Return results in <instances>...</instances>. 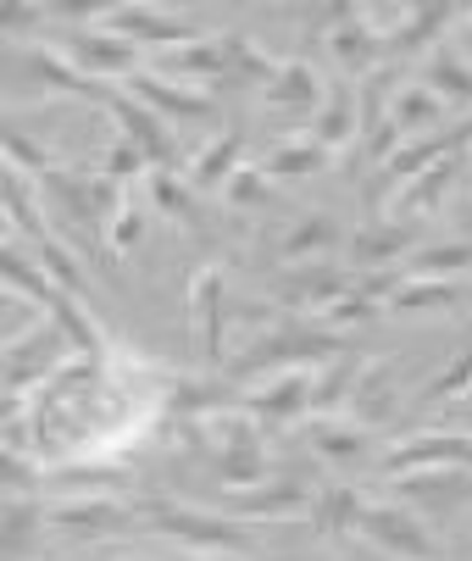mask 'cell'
I'll use <instances>...</instances> for the list:
<instances>
[{
    "instance_id": "26",
    "label": "cell",
    "mask_w": 472,
    "mask_h": 561,
    "mask_svg": "<svg viewBox=\"0 0 472 561\" xmlns=\"http://www.w3.org/2000/svg\"><path fill=\"white\" fill-rule=\"evenodd\" d=\"M423 84L439 95V101H461L472 106V61L461 50V39H439L423 61Z\"/></svg>"
},
{
    "instance_id": "29",
    "label": "cell",
    "mask_w": 472,
    "mask_h": 561,
    "mask_svg": "<svg viewBox=\"0 0 472 561\" xmlns=\"http://www.w3.org/2000/svg\"><path fill=\"white\" fill-rule=\"evenodd\" d=\"M306 434H311V450H318L329 467H356L367 456V445H372V434L356 428L350 417H311Z\"/></svg>"
},
{
    "instance_id": "5",
    "label": "cell",
    "mask_w": 472,
    "mask_h": 561,
    "mask_svg": "<svg viewBox=\"0 0 472 561\" xmlns=\"http://www.w3.org/2000/svg\"><path fill=\"white\" fill-rule=\"evenodd\" d=\"M329 78L311 67L306 56H289L278 72H273V84L262 90V117L273 123V134L278 139H289V134H306L311 128V117L323 112V101H329Z\"/></svg>"
},
{
    "instance_id": "30",
    "label": "cell",
    "mask_w": 472,
    "mask_h": 561,
    "mask_svg": "<svg viewBox=\"0 0 472 561\" xmlns=\"http://www.w3.org/2000/svg\"><path fill=\"white\" fill-rule=\"evenodd\" d=\"M28 251H34V262H39V273L56 284V289H67L72 300H84L90 306V278H84V262H78L67 245H61V239L45 228L39 239H28Z\"/></svg>"
},
{
    "instance_id": "22",
    "label": "cell",
    "mask_w": 472,
    "mask_h": 561,
    "mask_svg": "<svg viewBox=\"0 0 472 561\" xmlns=\"http://www.w3.org/2000/svg\"><path fill=\"white\" fill-rule=\"evenodd\" d=\"M395 412H401V389H395V367L389 362H367L361 367V378H356V394H350V407H345V417L356 423V428H389L395 423Z\"/></svg>"
},
{
    "instance_id": "18",
    "label": "cell",
    "mask_w": 472,
    "mask_h": 561,
    "mask_svg": "<svg viewBox=\"0 0 472 561\" xmlns=\"http://www.w3.org/2000/svg\"><path fill=\"white\" fill-rule=\"evenodd\" d=\"M339 239H345V228H339V217L334 211H306V217H289L278 233H273V262L278 267H306V262H329L334 251H339Z\"/></svg>"
},
{
    "instance_id": "23",
    "label": "cell",
    "mask_w": 472,
    "mask_h": 561,
    "mask_svg": "<svg viewBox=\"0 0 472 561\" xmlns=\"http://www.w3.org/2000/svg\"><path fill=\"white\" fill-rule=\"evenodd\" d=\"M339 162L329 145H318L311 134H289V139H273V150L262 156V173L278 179V184H295V179H318Z\"/></svg>"
},
{
    "instance_id": "21",
    "label": "cell",
    "mask_w": 472,
    "mask_h": 561,
    "mask_svg": "<svg viewBox=\"0 0 472 561\" xmlns=\"http://www.w3.org/2000/svg\"><path fill=\"white\" fill-rule=\"evenodd\" d=\"M128 95L145 101L156 117H168L173 128L179 123H211V95L206 90H189V84H173V78L156 72V67H145V72L128 78Z\"/></svg>"
},
{
    "instance_id": "43",
    "label": "cell",
    "mask_w": 472,
    "mask_h": 561,
    "mask_svg": "<svg viewBox=\"0 0 472 561\" xmlns=\"http://www.w3.org/2000/svg\"><path fill=\"white\" fill-rule=\"evenodd\" d=\"M383 306L378 300H367V295H345V300H334L323 317H311V323H323V329H334V334H345V329H356V323H372V317H378Z\"/></svg>"
},
{
    "instance_id": "10",
    "label": "cell",
    "mask_w": 472,
    "mask_h": 561,
    "mask_svg": "<svg viewBox=\"0 0 472 561\" xmlns=\"http://www.w3.org/2000/svg\"><path fill=\"white\" fill-rule=\"evenodd\" d=\"M128 523H139V506H123L117 495H56L45 501V528L67 539H112Z\"/></svg>"
},
{
    "instance_id": "35",
    "label": "cell",
    "mask_w": 472,
    "mask_h": 561,
    "mask_svg": "<svg viewBox=\"0 0 472 561\" xmlns=\"http://www.w3.org/2000/svg\"><path fill=\"white\" fill-rule=\"evenodd\" d=\"M150 201L162 206L179 228H200V190L184 173H150Z\"/></svg>"
},
{
    "instance_id": "41",
    "label": "cell",
    "mask_w": 472,
    "mask_h": 561,
    "mask_svg": "<svg viewBox=\"0 0 472 561\" xmlns=\"http://www.w3.org/2000/svg\"><path fill=\"white\" fill-rule=\"evenodd\" d=\"M45 528V501L39 495H7V545H12V561L23 550V539Z\"/></svg>"
},
{
    "instance_id": "40",
    "label": "cell",
    "mask_w": 472,
    "mask_h": 561,
    "mask_svg": "<svg viewBox=\"0 0 472 561\" xmlns=\"http://www.w3.org/2000/svg\"><path fill=\"white\" fill-rule=\"evenodd\" d=\"M139 233H145L139 195H134V190H123V201H117V211H112V222H106V245L123 256V251H134V245H139Z\"/></svg>"
},
{
    "instance_id": "17",
    "label": "cell",
    "mask_w": 472,
    "mask_h": 561,
    "mask_svg": "<svg viewBox=\"0 0 472 561\" xmlns=\"http://www.w3.org/2000/svg\"><path fill=\"white\" fill-rule=\"evenodd\" d=\"M428 467H472V434L439 428V434H412L401 445H389L378 456L383 478H406V472H428Z\"/></svg>"
},
{
    "instance_id": "38",
    "label": "cell",
    "mask_w": 472,
    "mask_h": 561,
    "mask_svg": "<svg viewBox=\"0 0 472 561\" xmlns=\"http://www.w3.org/2000/svg\"><path fill=\"white\" fill-rule=\"evenodd\" d=\"M7 173H23V179L34 173V179L45 184L50 173H61V162H56V156H50L39 139H28V134L12 123V128H7Z\"/></svg>"
},
{
    "instance_id": "1",
    "label": "cell",
    "mask_w": 472,
    "mask_h": 561,
    "mask_svg": "<svg viewBox=\"0 0 472 561\" xmlns=\"http://www.w3.org/2000/svg\"><path fill=\"white\" fill-rule=\"evenodd\" d=\"M339 356H350L345 334L311 323V317H284V323H273V329H256L240 351L228 356L222 383L240 389V383L267 378V373L278 378V373H295V367H329V362H339Z\"/></svg>"
},
{
    "instance_id": "7",
    "label": "cell",
    "mask_w": 472,
    "mask_h": 561,
    "mask_svg": "<svg viewBox=\"0 0 472 561\" xmlns=\"http://www.w3.org/2000/svg\"><path fill=\"white\" fill-rule=\"evenodd\" d=\"M350 289H356V273L350 267H339V262H306V267H273L267 300L278 311H295V317H323Z\"/></svg>"
},
{
    "instance_id": "47",
    "label": "cell",
    "mask_w": 472,
    "mask_h": 561,
    "mask_svg": "<svg viewBox=\"0 0 472 561\" xmlns=\"http://www.w3.org/2000/svg\"><path fill=\"white\" fill-rule=\"evenodd\" d=\"M189 561H245V556H189Z\"/></svg>"
},
{
    "instance_id": "48",
    "label": "cell",
    "mask_w": 472,
    "mask_h": 561,
    "mask_svg": "<svg viewBox=\"0 0 472 561\" xmlns=\"http://www.w3.org/2000/svg\"><path fill=\"white\" fill-rule=\"evenodd\" d=\"M278 561H300V556H278Z\"/></svg>"
},
{
    "instance_id": "45",
    "label": "cell",
    "mask_w": 472,
    "mask_h": 561,
    "mask_svg": "<svg viewBox=\"0 0 472 561\" xmlns=\"http://www.w3.org/2000/svg\"><path fill=\"white\" fill-rule=\"evenodd\" d=\"M39 18H45L39 7H7V12H0V28H7V39L18 45V34L23 28H39Z\"/></svg>"
},
{
    "instance_id": "33",
    "label": "cell",
    "mask_w": 472,
    "mask_h": 561,
    "mask_svg": "<svg viewBox=\"0 0 472 561\" xmlns=\"http://www.w3.org/2000/svg\"><path fill=\"white\" fill-rule=\"evenodd\" d=\"M361 512H367V495H361L356 484H329V490H318L311 523H318V534L345 539V534H356V528H361Z\"/></svg>"
},
{
    "instance_id": "27",
    "label": "cell",
    "mask_w": 472,
    "mask_h": 561,
    "mask_svg": "<svg viewBox=\"0 0 472 561\" xmlns=\"http://www.w3.org/2000/svg\"><path fill=\"white\" fill-rule=\"evenodd\" d=\"M472 300V278H412L389 311L395 317H423V311H461Z\"/></svg>"
},
{
    "instance_id": "39",
    "label": "cell",
    "mask_w": 472,
    "mask_h": 561,
    "mask_svg": "<svg viewBox=\"0 0 472 561\" xmlns=\"http://www.w3.org/2000/svg\"><path fill=\"white\" fill-rule=\"evenodd\" d=\"M101 173H106L112 184L134 190V179H139V173H156V162H150V156H145L134 139H123V134H117V139L106 145V156H101Z\"/></svg>"
},
{
    "instance_id": "14",
    "label": "cell",
    "mask_w": 472,
    "mask_h": 561,
    "mask_svg": "<svg viewBox=\"0 0 472 561\" xmlns=\"http://www.w3.org/2000/svg\"><path fill=\"white\" fill-rule=\"evenodd\" d=\"M423 251V233L417 222H395V217H378V222H361L350 239H345V267L350 273H378V267H401Z\"/></svg>"
},
{
    "instance_id": "44",
    "label": "cell",
    "mask_w": 472,
    "mask_h": 561,
    "mask_svg": "<svg viewBox=\"0 0 472 561\" xmlns=\"http://www.w3.org/2000/svg\"><path fill=\"white\" fill-rule=\"evenodd\" d=\"M222 201H228V206H262V201H267V173H262V168H240V173L228 179Z\"/></svg>"
},
{
    "instance_id": "9",
    "label": "cell",
    "mask_w": 472,
    "mask_h": 561,
    "mask_svg": "<svg viewBox=\"0 0 472 561\" xmlns=\"http://www.w3.org/2000/svg\"><path fill=\"white\" fill-rule=\"evenodd\" d=\"M311 23L323 28V50H329V61L345 72V84H350L356 72L372 78V72L383 67V39L361 23V7H329V12H318Z\"/></svg>"
},
{
    "instance_id": "20",
    "label": "cell",
    "mask_w": 472,
    "mask_h": 561,
    "mask_svg": "<svg viewBox=\"0 0 472 561\" xmlns=\"http://www.w3.org/2000/svg\"><path fill=\"white\" fill-rule=\"evenodd\" d=\"M461 173H467V156H450V162H434L428 173L406 179L395 195L383 201V206H389V217H395V222H428V217L450 201V190L461 184Z\"/></svg>"
},
{
    "instance_id": "6",
    "label": "cell",
    "mask_w": 472,
    "mask_h": 561,
    "mask_svg": "<svg viewBox=\"0 0 472 561\" xmlns=\"http://www.w3.org/2000/svg\"><path fill=\"white\" fill-rule=\"evenodd\" d=\"M228 267L222 262H206L195 267L189 278V329H195V362L206 367V378L228 367V351H222V334H228Z\"/></svg>"
},
{
    "instance_id": "12",
    "label": "cell",
    "mask_w": 472,
    "mask_h": 561,
    "mask_svg": "<svg viewBox=\"0 0 472 561\" xmlns=\"http://www.w3.org/2000/svg\"><path fill=\"white\" fill-rule=\"evenodd\" d=\"M318 495H311L300 478H262L251 490H222V512L240 517V523H295V517H311Z\"/></svg>"
},
{
    "instance_id": "32",
    "label": "cell",
    "mask_w": 472,
    "mask_h": 561,
    "mask_svg": "<svg viewBox=\"0 0 472 561\" xmlns=\"http://www.w3.org/2000/svg\"><path fill=\"white\" fill-rule=\"evenodd\" d=\"M461 12L456 7H412V18H406V28L389 39V61H406V56H417V50H428V45H439L445 39V28L456 23Z\"/></svg>"
},
{
    "instance_id": "2",
    "label": "cell",
    "mask_w": 472,
    "mask_h": 561,
    "mask_svg": "<svg viewBox=\"0 0 472 561\" xmlns=\"http://www.w3.org/2000/svg\"><path fill=\"white\" fill-rule=\"evenodd\" d=\"M7 90H12V106L45 101V95H78V101L106 106L112 95V84H95L90 72H78L61 45H34V39L7 45Z\"/></svg>"
},
{
    "instance_id": "28",
    "label": "cell",
    "mask_w": 472,
    "mask_h": 561,
    "mask_svg": "<svg viewBox=\"0 0 472 561\" xmlns=\"http://www.w3.org/2000/svg\"><path fill=\"white\" fill-rule=\"evenodd\" d=\"M401 495V506H434V512H450L461 495H467V478L456 467H428V472H406V478H389Z\"/></svg>"
},
{
    "instance_id": "42",
    "label": "cell",
    "mask_w": 472,
    "mask_h": 561,
    "mask_svg": "<svg viewBox=\"0 0 472 561\" xmlns=\"http://www.w3.org/2000/svg\"><path fill=\"white\" fill-rule=\"evenodd\" d=\"M461 394H472V345H461L450 356V367L439 378H428V389H423V400H461Z\"/></svg>"
},
{
    "instance_id": "8",
    "label": "cell",
    "mask_w": 472,
    "mask_h": 561,
    "mask_svg": "<svg viewBox=\"0 0 472 561\" xmlns=\"http://www.w3.org/2000/svg\"><path fill=\"white\" fill-rule=\"evenodd\" d=\"M356 539H361V545H372L383 561H439V539L428 534V523H423L412 506L367 501Z\"/></svg>"
},
{
    "instance_id": "36",
    "label": "cell",
    "mask_w": 472,
    "mask_h": 561,
    "mask_svg": "<svg viewBox=\"0 0 472 561\" xmlns=\"http://www.w3.org/2000/svg\"><path fill=\"white\" fill-rule=\"evenodd\" d=\"M472 267V239H439V245H423L406 273L412 278H461Z\"/></svg>"
},
{
    "instance_id": "31",
    "label": "cell",
    "mask_w": 472,
    "mask_h": 561,
    "mask_svg": "<svg viewBox=\"0 0 472 561\" xmlns=\"http://www.w3.org/2000/svg\"><path fill=\"white\" fill-rule=\"evenodd\" d=\"M361 356H339L329 367H318V389H311V417H345L350 407V394H356V378H361Z\"/></svg>"
},
{
    "instance_id": "15",
    "label": "cell",
    "mask_w": 472,
    "mask_h": 561,
    "mask_svg": "<svg viewBox=\"0 0 472 561\" xmlns=\"http://www.w3.org/2000/svg\"><path fill=\"white\" fill-rule=\"evenodd\" d=\"M311 389H318V367H295V373H278V378L245 389L240 407L267 428H289V423L311 417Z\"/></svg>"
},
{
    "instance_id": "16",
    "label": "cell",
    "mask_w": 472,
    "mask_h": 561,
    "mask_svg": "<svg viewBox=\"0 0 472 561\" xmlns=\"http://www.w3.org/2000/svg\"><path fill=\"white\" fill-rule=\"evenodd\" d=\"M101 28H112V34L134 39L139 50H145V45L179 50V45H195V39H206L195 18H179V12H156V7H139V0H128V7H106Z\"/></svg>"
},
{
    "instance_id": "11",
    "label": "cell",
    "mask_w": 472,
    "mask_h": 561,
    "mask_svg": "<svg viewBox=\"0 0 472 561\" xmlns=\"http://www.w3.org/2000/svg\"><path fill=\"white\" fill-rule=\"evenodd\" d=\"M101 112L117 123V134H123V139H134V145L150 156L156 173H179L184 150H179V134H173V123H168V117H156V112H150L145 101H134L128 90H112Z\"/></svg>"
},
{
    "instance_id": "37",
    "label": "cell",
    "mask_w": 472,
    "mask_h": 561,
    "mask_svg": "<svg viewBox=\"0 0 472 561\" xmlns=\"http://www.w3.org/2000/svg\"><path fill=\"white\" fill-rule=\"evenodd\" d=\"M284 61H273L256 39H245V34H233V56H228V84H256V90H267L273 84V72H278Z\"/></svg>"
},
{
    "instance_id": "3",
    "label": "cell",
    "mask_w": 472,
    "mask_h": 561,
    "mask_svg": "<svg viewBox=\"0 0 472 561\" xmlns=\"http://www.w3.org/2000/svg\"><path fill=\"white\" fill-rule=\"evenodd\" d=\"M139 523H150L156 534L189 545V556H245L251 550V523L228 517V512L189 506V501H173V495H145L139 501Z\"/></svg>"
},
{
    "instance_id": "46",
    "label": "cell",
    "mask_w": 472,
    "mask_h": 561,
    "mask_svg": "<svg viewBox=\"0 0 472 561\" xmlns=\"http://www.w3.org/2000/svg\"><path fill=\"white\" fill-rule=\"evenodd\" d=\"M461 23H467V34H461V50H467V61H472V12H461Z\"/></svg>"
},
{
    "instance_id": "19",
    "label": "cell",
    "mask_w": 472,
    "mask_h": 561,
    "mask_svg": "<svg viewBox=\"0 0 472 561\" xmlns=\"http://www.w3.org/2000/svg\"><path fill=\"white\" fill-rule=\"evenodd\" d=\"M228 56H233V34H206L195 45L162 50L156 72H168L173 84H189V90H211V84H228Z\"/></svg>"
},
{
    "instance_id": "13",
    "label": "cell",
    "mask_w": 472,
    "mask_h": 561,
    "mask_svg": "<svg viewBox=\"0 0 472 561\" xmlns=\"http://www.w3.org/2000/svg\"><path fill=\"white\" fill-rule=\"evenodd\" d=\"M61 50L72 56V67H78V72H90L95 84H112V78H123V84H128L134 72H145V50H139L134 39H123V34L101 28V23L67 34V39H61Z\"/></svg>"
},
{
    "instance_id": "24",
    "label": "cell",
    "mask_w": 472,
    "mask_h": 561,
    "mask_svg": "<svg viewBox=\"0 0 472 561\" xmlns=\"http://www.w3.org/2000/svg\"><path fill=\"white\" fill-rule=\"evenodd\" d=\"M240 168H245V128H222V134L195 156V162L184 168V179L206 195V190H228V179L240 173Z\"/></svg>"
},
{
    "instance_id": "4",
    "label": "cell",
    "mask_w": 472,
    "mask_h": 561,
    "mask_svg": "<svg viewBox=\"0 0 472 561\" xmlns=\"http://www.w3.org/2000/svg\"><path fill=\"white\" fill-rule=\"evenodd\" d=\"M200 445L211 450V467L222 478V490H251L267 478V450H262V423L233 400V407H217L200 423Z\"/></svg>"
},
{
    "instance_id": "34",
    "label": "cell",
    "mask_w": 472,
    "mask_h": 561,
    "mask_svg": "<svg viewBox=\"0 0 472 561\" xmlns=\"http://www.w3.org/2000/svg\"><path fill=\"white\" fill-rule=\"evenodd\" d=\"M389 117H395V128L412 139L417 128H434L445 117V101L428 90V84H401L395 95H389Z\"/></svg>"
},
{
    "instance_id": "25",
    "label": "cell",
    "mask_w": 472,
    "mask_h": 561,
    "mask_svg": "<svg viewBox=\"0 0 472 561\" xmlns=\"http://www.w3.org/2000/svg\"><path fill=\"white\" fill-rule=\"evenodd\" d=\"M318 145H329L334 156H345V145L361 134V90H350V84H334L329 90V101H323V112L311 117V128H306Z\"/></svg>"
}]
</instances>
